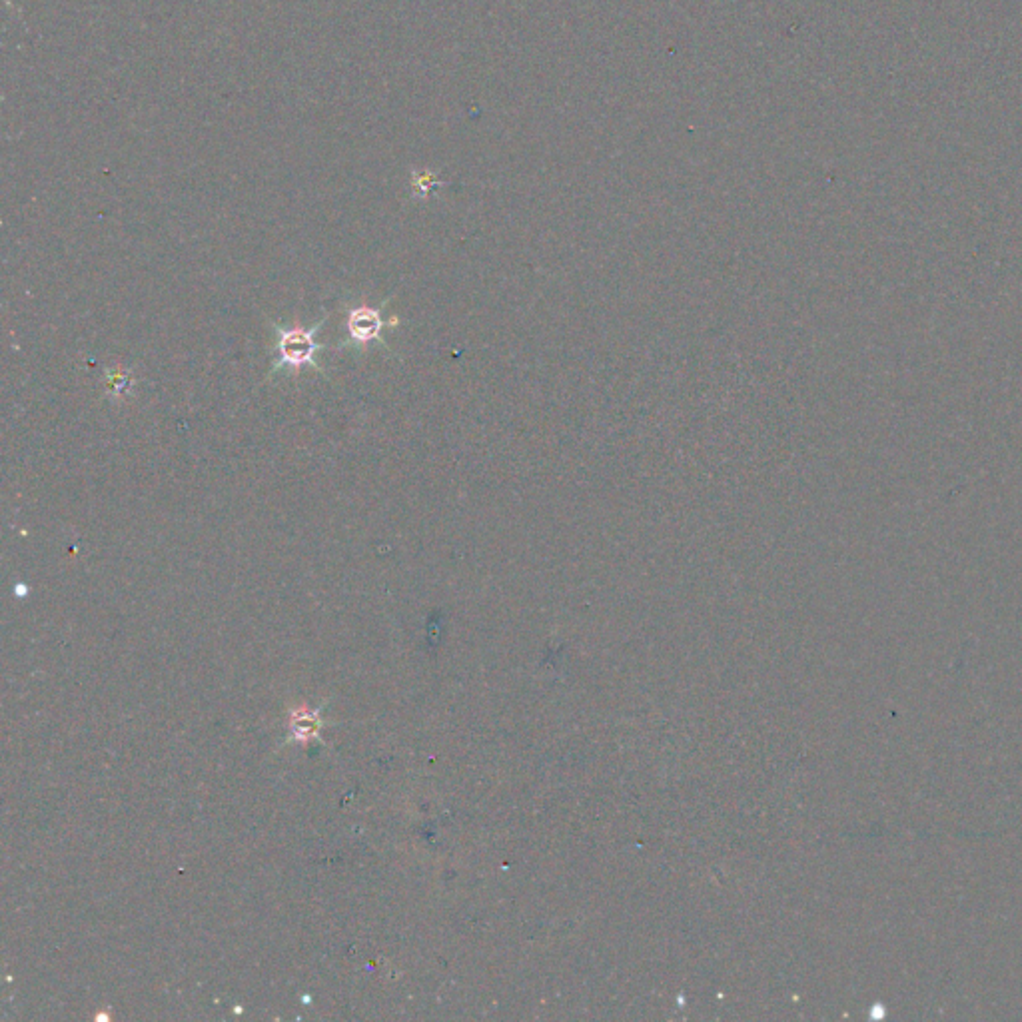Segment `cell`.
Here are the masks:
<instances>
[{"instance_id": "cell-1", "label": "cell", "mask_w": 1022, "mask_h": 1022, "mask_svg": "<svg viewBox=\"0 0 1022 1022\" xmlns=\"http://www.w3.org/2000/svg\"><path fill=\"white\" fill-rule=\"evenodd\" d=\"M324 322L316 324L314 328L310 330H304V328H278V334H280V342H278V352H280V362L276 364V368L280 366H288V368H302L306 364H314L316 368H320L316 362H314V354L318 352V344L314 342V336L316 332L322 328Z\"/></svg>"}, {"instance_id": "cell-2", "label": "cell", "mask_w": 1022, "mask_h": 1022, "mask_svg": "<svg viewBox=\"0 0 1022 1022\" xmlns=\"http://www.w3.org/2000/svg\"><path fill=\"white\" fill-rule=\"evenodd\" d=\"M348 330H350V336L360 344L380 340V334L384 330L382 314L368 306L354 308L348 316Z\"/></svg>"}]
</instances>
